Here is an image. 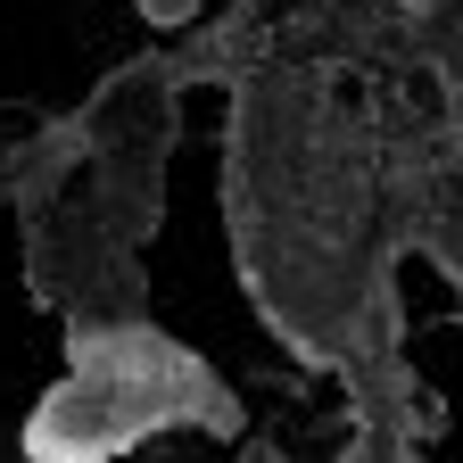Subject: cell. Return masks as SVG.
<instances>
[{
	"label": "cell",
	"mask_w": 463,
	"mask_h": 463,
	"mask_svg": "<svg viewBox=\"0 0 463 463\" xmlns=\"http://www.w3.org/2000/svg\"><path fill=\"white\" fill-rule=\"evenodd\" d=\"M165 381H191V364L141 339V364L125 373V364H116V347H108V373H75V381L33 414L25 447H33L42 463H91V455H116V447H133V439L165 414Z\"/></svg>",
	"instance_id": "1"
}]
</instances>
